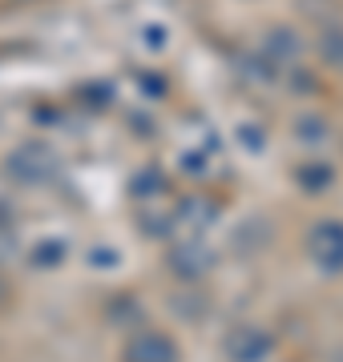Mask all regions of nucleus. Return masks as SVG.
<instances>
[{
	"instance_id": "obj_4",
	"label": "nucleus",
	"mask_w": 343,
	"mask_h": 362,
	"mask_svg": "<svg viewBox=\"0 0 343 362\" xmlns=\"http://www.w3.org/2000/svg\"><path fill=\"white\" fill-rule=\"evenodd\" d=\"M125 362H178V346L166 334H137L125 346Z\"/></svg>"
},
{
	"instance_id": "obj_9",
	"label": "nucleus",
	"mask_w": 343,
	"mask_h": 362,
	"mask_svg": "<svg viewBox=\"0 0 343 362\" xmlns=\"http://www.w3.org/2000/svg\"><path fill=\"white\" fill-rule=\"evenodd\" d=\"M33 262H37V266H57V262H65V242H57V238L40 242V246L33 250Z\"/></svg>"
},
{
	"instance_id": "obj_6",
	"label": "nucleus",
	"mask_w": 343,
	"mask_h": 362,
	"mask_svg": "<svg viewBox=\"0 0 343 362\" xmlns=\"http://www.w3.org/2000/svg\"><path fill=\"white\" fill-rule=\"evenodd\" d=\"M226 350H230L235 362H263L266 350H271V338L259 334V330H238V334L226 342Z\"/></svg>"
},
{
	"instance_id": "obj_12",
	"label": "nucleus",
	"mask_w": 343,
	"mask_h": 362,
	"mask_svg": "<svg viewBox=\"0 0 343 362\" xmlns=\"http://www.w3.org/2000/svg\"><path fill=\"white\" fill-rule=\"evenodd\" d=\"M291 81H295V85H291L295 93H315V77L303 73V69H299V73H291Z\"/></svg>"
},
{
	"instance_id": "obj_13",
	"label": "nucleus",
	"mask_w": 343,
	"mask_h": 362,
	"mask_svg": "<svg viewBox=\"0 0 343 362\" xmlns=\"http://www.w3.org/2000/svg\"><path fill=\"white\" fill-rule=\"evenodd\" d=\"M0 298H4V286H0Z\"/></svg>"
},
{
	"instance_id": "obj_8",
	"label": "nucleus",
	"mask_w": 343,
	"mask_h": 362,
	"mask_svg": "<svg viewBox=\"0 0 343 362\" xmlns=\"http://www.w3.org/2000/svg\"><path fill=\"white\" fill-rule=\"evenodd\" d=\"M295 177H299V185H303L307 194H323V189H331V173L327 165H319V161H311V165H299L295 169Z\"/></svg>"
},
{
	"instance_id": "obj_5",
	"label": "nucleus",
	"mask_w": 343,
	"mask_h": 362,
	"mask_svg": "<svg viewBox=\"0 0 343 362\" xmlns=\"http://www.w3.org/2000/svg\"><path fill=\"white\" fill-rule=\"evenodd\" d=\"M170 266L178 274H182L186 282H194V278H202V274L214 266V254L202 242H186V246H174V254H170Z\"/></svg>"
},
{
	"instance_id": "obj_11",
	"label": "nucleus",
	"mask_w": 343,
	"mask_h": 362,
	"mask_svg": "<svg viewBox=\"0 0 343 362\" xmlns=\"http://www.w3.org/2000/svg\"><path fill=\"white\" fill-rule=\"evenodd\" d=\"M299 133H303V137H327V121H319V117L307 113L303 121H299Z\"/></svg>"
},
{
	"instance_id": "obj_2",
	"label": "nucleus",
	"mask_w": 343,
	"mask_h": 362,
	"mask_svg": "<svg viewBox=\"0 0 343 362\" xmlns=\"http://www.w3.org/2000/svg\"><path fill=\"white\" fill-rule=\"evenodd\" d=\"M311 258L319 270L343 274V221H319L311 230Z\"/></svg>"
},
{
	"instance_id": "obj_3",
	"label": "nucleus",
	"mask_w": 343,
	"mask_h": 362,
	"mask_svg": "<svg viewBox=\"0 0 343 362\" xmlns=\"http://www.w3.org/2000/svg\"><path fill=\"white\" fill-rule=\"evenodd\" d=\"M259 52H263L275 69H283V65H295V61H299L303 40H299V33H295V28L279 25V28H271V33H266V40H263V49H259Z\"/></svg>"
},
{
	"instance_id": "obj_7",
	"label": "nucleus",
	"mask_w": 343,
	"mask_h": 362,
	"mask_svg": "<svg viewBox=\"0 0 343 362\" xmlns=\"http://www.w3.org/2000/svg\"><path fill=\"white\" fill-rule=\"evenodd\" d=\"M319 61L343 73V25H327L319 33Z\"/></svg>"
},
{
	"instance_id": "obj_1",
	"label": "nucleus",
	"mask_w": 343,
	"mask_h": 362,
	"mask_svg": "<svg viewBox=\"0 0 343 362\" xmlns=\"http://www.w3.org/2000/svg\"><path fill=\"white\" fill-rule=\"evenodd\" d=\"M4 169H9V177L21 181V185H45L49 177H57L61 161H57V153L49 149V145L25 141V145H16L13 153H9Z\"/></svg>"
},
{
	"instance_id": "obj_10",
	"label": "nucleus",
	"mask_w": 343,
	"mask_h": 362,
	"mask_svg": "<svg viewBox=\"0 0 343 362\" xmlns=\"http://www.w3.org/2000/svg\"><path fill=\"white\" fill-rule=\"evenodd\" d=\"M162 185H166V177H162L158 169H145V173H137V181H133V194H137V197L158 194Z\"/></svg>"
}]
</instances>
